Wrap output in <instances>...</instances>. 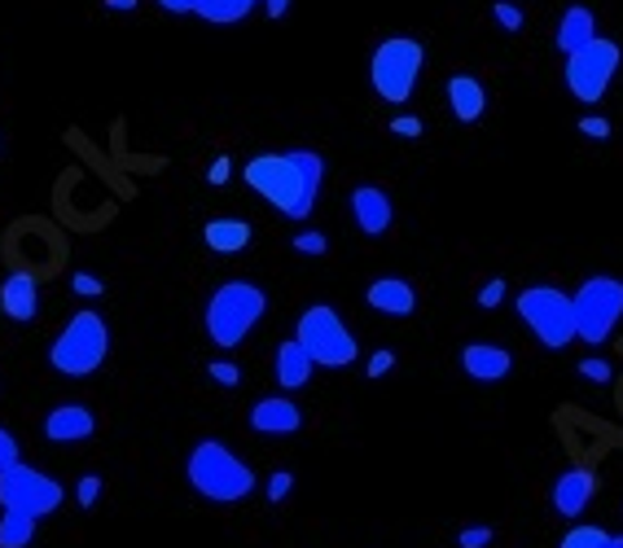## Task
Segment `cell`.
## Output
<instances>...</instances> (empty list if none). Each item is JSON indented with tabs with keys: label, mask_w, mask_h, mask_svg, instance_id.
Returning a JSON list of instances; mask_svg holds the SVG:
<instances>
[{
	"label": "cell",
	"mask_w": 623,
	"mask_h": 548,
	"mask_svg": "<svg viewBox=\"0 0 623 548\" xmlns=\"http://www.w3.org/2000/svg\"><path fill=\"white\" fill-rule=\"evenodd\" d=\"M242 180L278 206L285 219H308L321 203L325 185V158L317 149H285V154H255L242 167Z\"/></svg>",
	"instance_id": "cell-1"
},
{
	"label": "cell",
	"mask_w": 623,
	"mask_h": 548,
	"mask_svg": "<svg viewBox=\"0 0 623 548\" xmlns=\"http://www.w3.org/2000/svg\"><path fill=\"white\" fill-rule=\"evenodd\" d=\"M264 316H269V294L255 281L233 276L211 290L207 307H203V330L220 351H233L260 330Z\"/></svg>",
	"instance_id": "cell-2"
},
{
	"label": "cell",
	"mask_w": 623,
	"mask_h": 548,
	"mask_svg": "<svg viewBox=\"0 0 623 548\" xmlns=\"http://www.w3.org/2000/svg\"><path fill=\"white\" fill-rule=\"evenodd\" d=\"M185 479L211 505H237V500H246L255 491V470L224 439H198L189 448Z\"/></svg>",
	"instance_id": "cell-3"
},
{
	"label": "cell",
	"mask_w": 623,
	"mask_h": 548,
	"mask_svg": "<svg viewBox=\"0 0 623 548\" xmlns=\"http://www.w3.org/2000/svg\"><path fill=\"white\" fill-rule=\"evenodd\" d=\"M106 355H110V325L93 307H79L67 325L58 330L53 346H49V364L62 378H88V373H97L106 364Z\"/></svg>",
	"instance_id": "cell-4"
},
{
	"label": "cell",
	"mask_w": 623,
	"mask_h": 548,
	"mask_svg": "<svg viewBox=\"0 0 623 548\" xmlns=\"http://www.w3.org/2000/svg\"><path fill=\"white\" fill-rule=\"evenodd\" d=\"M426 67V45L417 36H387L369 58V84L387 106H409Z\"/></svg>",
	"instance_id": "cell-5"
},
{
	"label": "cell",
	"mask_w": 623,
	"mask_h": 548,
	"mask_svg": "<svg viewBox=\"0 0 623 548\" xmlns=\"http://www.w3.org/2000/svg\"><path fill=\"white\" fill-rule=\"evenodd\" d=\"M294 339H299V346L312 355L317 369H347V364L360 360L356 334L347 330L339 307H330V303L303 307V312H299V325H294Z\"/></svg>",
	"instance_id": "cell-6"
},
{
	"label": "cell",
	"mask_w": 623,
	"mask_h": 548,
	"mask_svg": "<svg viewBox=\"0 0 623 548\" xmlns=\"http://www.w3.org/2000/svg\"><path fill=\"white\" fill-rule=\"evenodd\" d=\"M571 307H575V339L580 343L584 346L611 343L615 325L623 321V281L606 273L580 281V290L571 294Z\"/></svg>",
	"instance_id": "cell-7"
},
{
	"label": "cell",
	"mask_w": 623,
	"mask_h": 548,
	"mask_svg": "<svg viewBox=\"0 0 623 548\" xmlns=\"http://www.w3.org/2000/svg\"><path fill=\"white\" fill-rule=\"evenodd\" d=\"M514 312H518V321L536 334V343L545 346V351H562V346L575 343V307H571L566 290H557V285H527L514 299Z\"/></svg>",
	"instance_id": "cell-8"
},
{
	"label": "cell",
	"mask_w": 623,
	"mask_h": 548,
	"mask_svg": "<svg viewBox=\"0 0 623 548\" xmlns=\"http://www.w3.org/2000/svg\"><path fill=\"white\" fill-rule=\"evenodd\" d=\"M620 58H623L620 45H615V40H606V36H597L593 45H584V49L566 53V70H562V79H566L571 97H575L580 106H597V101L606 97V88L615 84Z\"/></svg>",
	"instance_id": "cell-9"
},
{
	"label": "cell",
	"mask_w": 623,
	"mask_h": 548,
	"mask_svg": "<svg viewBox=\"0 0 623 548\" xmlns=\"http://www.w3.org/2000/svg\"><path fill=\"white\" fill-rule=\"evenodd\" d=\"M62 500H67V487L53 474L27 466V461H18V466H9L0 474V505L4 509L31 513V518H49L53 509H62Z\"/></svg>",
	"instance_id": "cell-10"
},
{
	"label": "cell",
	"mask_w": 623,
	"mask_h": 548,
	"mask_svg": "<svg viewBox=\"0 0 623 548\" xmlns=\"http://www.w3.org/2000/svg\"><path fill=\"white\" fill-rule=\"evenodd\" d=\"M351 219H356V228H360L364 237H382V233H391V224H396V203H391L387 189L360 185V189H351Z\"/></svg>",
	"instance_id": "cell-11"
},
{
	"label": "cell",
	"mask_w": 623,
	"mask_h": 548,
	"mask_svg": "<svg viewBox=\"0 0 623 548\" xmlns=\"http://www.w3.org/2000/svg\"><path fill=\"white\" fill-rule=\"evenodd\" d=\"M251 430L255 434H273V439H285V434H299L303 430V409L290 400V395H264L251 404Z\"/></svg>",
	"instance_id": "cell-12"
},
{
	"label": "cell",
	"mask_w": 623,
	"mask_h": 548,
	"mask_svg": "<svg viewBox=\"0 0 623 548\" xmlns=\"http://www.w3.org/2000/svg\"><path fill=\"white\" fill-rule=\"evenodd\" d=\"M593 496H597V474L584 470V466L557 474L554 487H549V505H554L562 518H580L593 505Z\"/></svg>",
	"instance_id": "cell-13"
},
{
	"label": "cell",
	"mask_w": 623,
	"mask_h": 548,
	"mask_svg": "<svg viewBox=\"0 0 623 548\" xmlns=\"http://www.w3.org/2000/svg\"><path fill=\"white\" fill-rule=\"evenodd\" d=\"M364 303H369L373 312H382V316L405 321V316H413L417 312V290H413V281H405V276H378V281H369Z\"/></svg>",
	"instance_id": "cell-14"
},
{
	"label": "cell",
	"mask_w": 623,
	"mask_h": 548,
	"mask_svg": "<svg viewBox=\"0 0 623 548\" xmlns=\"http://www.w3.org/2000/svg\"><path fill=\"white\" fill-rule=\"evenodd\" d=\"M97 434V412L88 404H58L45 417V439L49 443H84Z\"/></svg>",
	"instance_id": "cell-15"
},
{
	"label": "cell",
	"mask_w": 623,
	"mask_h": 548,
	"mask_svg": "<svg viewBox=\"0 0 623 548\" xmlns=\"http://www.w3.org/2000/svg\"><path fill=\"white\" fill-rule=\"evenodd\" d=\"M0 312L18 325L40 316V281L31 273H9L0 281Z\"/></svg>",
	"instance_id": "cell-16"
},
{
	"label": "cell",
	"mask_w": 623,
	"mask_h": 548,
	"mask_svg": "<svg viewBox=\"0 0 623 548\" xmlns=\"http://www.w3.org/2000/svg\"><path fill=\"white\" fill-rule=\"evenodd\" d=\"M461 369H466V378H475V382H500V378H509V369H514V355L505 351L500 343H466L461 346Z\"/></svg>",
	"instance_id": "cell-17"
},
{
	"label": "cell",
	"mask_w": 623,
	"mask_h": 548,
	"mask_svg": "<svg viewBox=\"0 0 623 548\" xmlns=\"http://www.w3.org/2000/svg\"><path fill=\"white\" fill-rule=\"evenodd\" d=\"M593 40H597V13H593L588 4H571L554 27L557 53H575V49H584V45H593Z\"/></svg>",
	"instance_id": "cell-18"
},
{
	"label": "cell",
	"mask_w": 623,
	"mask_h": 548,
	"mask_svg": "<svg viewBox=\"0 0 623 548\" xmlns=\"http://www.w3.org/2000/svg\"><path fill=\"white\" fill-rule=\"evenodd\" d=\"M444 97H448V110H452V119H461V124H475V119H484L487 92H484V84H479L475 75H452V79L444 84Z\"/></svg>",
	"instance_id": "cell-19"
},
{
	"label": "cell",
	"mask_w": 623,
	"mask_h": 548,
	"mask_svg": "<svg viewBox=\"0 0 623 548\" xmlns=\"http://www.w3.org/2000/svg\"><path fill=\"white\" fill-rule=\"evenodd\" d=\"M312 355L299 346V339H285L273 355V373H278V386L281 391H303L312 382Z\"/></svg>",
	"instance_id": "cell-20"
},
{
	"label": "cell",
	"mask_w": 623,
	"mask_h": 548,
	"mask_svg": "<svg viewBox=\"0 0 623 548\" xmlns=\"http://www.w3.org/2000/svg\"><path fill=\"white\" fill-rule=\"evenodd\" d=\"M251 237H255V228L246 219H228V215L207 219V228H203V246L211 255H242L251 246Z\"/></svg>",
	"instance_id": "cell-21"
},
{
	"label": "cell",
	"mask_w": 623,
	"mask_h": 548,
	"mask_svg": "<svg viewBox=\"0 0 623 548\" xmlns=\"http://www.w3.org/2000/svg\"><path fill=\"white\" fill-rule=\"evenodd\" d=\"M255 9V0H194V13L207 18L215 27H233Z\"/></svg>",
	"instance_id": "cell-22"
},
{
	"label": "cell",
	"mask_w": 623,
	"mask_h": 548,
	"mask_svg": "<svg viewBox=\"0 0 623 548\" xmlns=\"http://www.w3.org/2000/svg\"><path fill=\"white\" fill-rule=\"evenodd\" d=\"M36 522L31 513H18V509H4L0 513V548H27L36 540Z\"/></svg>",
	"instance_id": "cell-23"
},
{
	"label": "cell",
	"mask_w": 623,
	"mask_h": 548,
	"mask_svg": "<svg viewBox=\"0 0 623 548\" xmlns=\"http://www.w3.org/2000/svg\"><path fill=\"white\" fill-rule=\"evenodd\" d=\"M557 548H623V536H611V531H602V527L580 522V527H571V531L562 536V545Z\"/></svg>",
	"instance_id": "cell-24"
},
{
	"label": "cell",
	"mask_w": 623,
	"mask_h": 548,
	"mask_svg": "<svg viewBox=\"0 0 623 548\" xmlns=\"http://www.w3.org/2000/svg\"><path fill=\"white\" fill-rule=\"evenodd\" d=\"M491 18H496L505 31H523V22H527L523 9H518L514 0H496V4H491Z\"/></svg>",
	"instance_id": "cell-25"
},
{
	"label": "cell",
	"mask_w": 623,
	"mask_h": 548,
	"mask_svg": "<svg viewBox=\"0 0 623 548\" xmlns=\"http://www.w3.org/2000/svg\"><path fill=\"white\" fill-rule=\"evenodd\" d=\"M294 251H299V255L321 260V255L330 251V237H325V233H317V228H312V233H299V237H294Z\"/></svg>",
	"instance_id": "cell-26"
},
{
	"label": "cell",
	"mask_w": 623,
	"mask_h": 548,
	"mask_svg": "<svg viewBox=\"0 0 623 548\" xmlns=\"http://www.w3.org/2000/svg\"><path fill=\"white\" fill-rule=\"evenodd\" d=\"M580 378H588V382H597V386H606L611 378H615V369L602 360V355H588V360H580Z\"/></svg>",
	"instance_id": "cell-27"
},
{
	"label": "cell",
	"mask_w": 623,
	"mask_h": 548,
	"mask_svg": "<svg viewBox=\"0 0 623 548\" xmlns=\"http://www.w3.org/2000/svg\"><path fill=\"white\" fill-rule=\"evenodd\" d=\"M207 378L211 382H220V386H237V382H242V369H237V364H228V360H211Z\"/></svg>",
	"instance_id": "cell-28"
},
{
	"label": "cell",
	"mask_w": 623,
	"mask_h": 548,
	"mask_svg": "<svg viewBox=\"0 0 623 548\" xmlns=\"http://www.w3.org/2000/svg\"><path fill=\"white\" fill-rule=\"evenodd\" d=\"M97 496H101V479H97V474H84V479L75 482V500H79V509H93Z\"/></svg>",
	"instance_id": "cell-29"
},
{
	"label": "cell",
	"mask_w": 623,
	"mask_h": 548,
	"mask_svg": "<svg viewBox=\"0 0 623 548\" xmlns=\"http://www.w3.org/2000/svg\"><path fill=\"white\" fill-rule=\"evenodd\" d=\"M18 461H22V448H18V439L0 425V474H4L9 466H18Z\"/></svg>",
	"instance_id": "cell-30"
},
{
	"label": "cell",
	"mask_w": 623,
	"mask_h": 548,
	"mask_svg": "<svg viewBox=\"0 0 623 548\" xmlns=\"http://www.w3.org/2000/svg\"><path fill=\"white\" fill-rule=\"evenodd\" d=\"M580 133L593 140H606L615 128H611V119H602V115H584V119H580Z\"/></svg>",
	"instance_id": "cell-31"
},
{
	"label": "cell",
	"mask_w": 623,
	"mask_h": 548,
	"mask_svg": "<svg viewBox=\"0 0 623 548\" xmlns=\"http://www.w3.org/2000/svg\"><path fill=\"white\" fill-rule=\"evenodd\" d=\"M391 369H396V351H373V355H369V364H364V373H369V378H387Z\"/></svg>",
	"instance_id": "cell-32"
},
{
	"label": "cell",
	"mask_w": 623,
	"mask_h": 548,
	"mask_svg": "<svg viewBox=\"0 0 623 548\" xmlns=\"http://www.w3.org/2000/svg\"><path fill=\"white\" fill-rule=\"evenodd\" d=\"M505 290H509V285H505L500 276H491L484 290H479V307H500V303H505Z\"/></svg>",
	"instance_id": "cell-33"
},
{
	"label": "cell",
	"mask_w": 623,
	"mask_h": 548,
	"mask_svg": "<svg viewBox=\"0 0 623 548\" xmlns=\"http://www.w3.org/2000/svg\"><path fill=\"white\" fill-rule=\"evenodd\" d=\"M457 545L461 548H487L491 545V527H479V522H475V527H466V531L457 536Z\"/></svg>",
	"instance_id": "cell-34"
},
{
	"label": "cell",
	"mask_w": 623,
	"mask_h": 548,
	"mask_svg": "<svg viewBox=\"0 0 623 548\" xmlns=\"http://www.w3.org/2000/svg\"><path fill=\"white\" fill-rule=\"evenodd\" d=\"M290 487H294V474H290V470H278V474L269 479V500H273V505H281V500L290 496Z\"/></svg>",
	"instance_id": "cell-35"
},
{
	"label": "cell",
	"mask_w": 623,
	"mask_h": 548,
	"mask_svg": "<svg viewBox=\"0 0 623 548\" xmlns=\"http://www.w3.org/2000/svg\"><path fill=\"white\" fill-rule=\"evenodd\" d=\"M228 176H233V158H228V154H220V158L211 163L207 185H215V189H220V185H228Z\"/></svg>",
	"instance_id": "cell-36"
},
{
	"label": "cell",
	"mask_w": 623,
	"mask_h": 548,
	"mask_svg": "<svg viewBox=\"0 0 623 548\" xmlns=\"http://www.w3.org/2000/svg\"><path fill=\"white\" fill-rule=\"evenodd\" d=\"M391 133H396V137H421V133H426V124L413 119V115H396V119H391Z\"/></svg>",
	"instance_id": "cell-37"
},
{
	"label": "cell",
	"mask_w": 623,
	"mask_h": 548,
	"mask_svg": "<svg viewBox=\"0 0 623 548\" xmlns=\"http://www.w3.org/2000/svg\"><path fill=\"white\" fill-rule=\"evenodd\" d=\"M70 285H75V294H84V299H93V294H101V290H106V285H101L93 273H75Z\"/></svg>",
	"instance_id": "cell-38"
},
{
	"label": "cell",
	"mask_w": 623,
	"mask_h": 548,
	"mask_svg": "<svg viewBox=\"0 0 623 548\" xmlns=\"http://www.w3.org/2000/svg\"><path fill=\"white\" fill-rule=\"evenodd\" d=\"M158 9H167V13H194V0H158Z\"/></svg>",
	"instance_id": "cell-39"
},
{
	"label": "cell",
	"mask_w": 623,
	"mask_h": 548,
	"mask_svg": "<svg viewBox=\"0 0 623 548\" xmlns=\"http://www.w3.org/2000/svg\"><path fill=\"white\" fill-rule=\"evenodd\" d=\"M106 9H110V13H133L137 0H106Z\"/></svg>",
	"instance_id": "cell-40"
},
{
	"label": "cell",
	"mask_w": 623,
	"mask_h": 548,
	"mask_svg": "<svg viewBox=\"0 0 623 548\" xmlns=\"http://www.w3.org/2000/svg\"><path fill=\"white\" fill-rule=\"evenodd\" d=\"M264 9H269V18H285V9H290V0H264Z\"/></svg>",
	"instance_id": "cell-41"
},
{
	"label": "cell",
	"mask_w": 623,
	"mask_h": 548,
	"mask_svg": "<svg viewBox=\"0 0 623 548\" xmlns=\"http://www.w3.org/2000/svg\"><path fill=\"white\" fill-rule=\"evenodd\" d=\"M255 4H260V0H255Z\"/></svg>",
	"instance_id": "cell-42"
}]
</instances>
